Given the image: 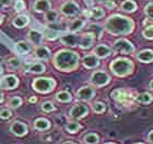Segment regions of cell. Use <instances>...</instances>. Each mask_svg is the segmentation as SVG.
<instances>
[{
  "label": "cell",
  "instance_id": "1",
  "mask_svg": "<svg viewBox=\"0 0 153 144\" xmlns=\"http://www.w3.org/2000/svg\"><path fill=\"white\" fill-rule=\"evenodd\" d=\"M104 29L111 35H128L134 31V23L128 16L114 14V16H109L108 19L105 21Z\"/></svg>",
  "mask_w": 153,
  "mask_h": 144
},
{
  "label": "cell",
  "instance_id": "18",
  "mask_svg": "<svg viewBox=\"0 0 153 144\" xmlns=\"http://www.w3.org/2000/svg\"><path fill=\"white\" fill-rule=\"evenodd\" d=\"M94 55L97 56L99 58H106L112 55V49L106 45H99L96 46L94 49Z\"/></svg>",
  "mask_w": 153,
  "mask_h": 144
},
{
  "label": "cell",
  "instance_id": "11",
  "mask_svg": "<svg viewBox=\"0 0 153 144\" xmlns=\"http://www.w3.org/2000/svg\"><path fill=\"white\" fill-rule=\"evenodd\" d=\"M84 16L88 19H94V20H101L105 16V11L101 8H91V9L84 11Z\"/></svg>",
  "mask_w": 153,
  "mask_h": 144
},
{
  "label": "cell",
  "instance_id": "31",
  "mask_svg": "<svg viewBox=\"0 0 153 144\" xmlns=\"http://www.w3.org/2000/svg\"><path fill=\"white\" fill-rule=\"evenodd\" d=\"M66 129H67L68 132L70 133H76V131H79L81 129V126L78 123V122H69L67 126H66Z\"/></svg>",
  "mask_w": 153,
  "mask_h": 144
},
{
  "label": "cell",
  "instance_id": "39",
  "mask_svg": "<svg viewBox=\"0 0 153 144\" xmlns=\"http://www.w3.org/2000/svg\"><path fill=\"white\" fill-rule=\"evenodd\" d=\"M42 109L46 112H51L55 109V106H54V104L51 102H45V103H43V105H42Z\"/></svg>",
  "mask_w": 153,
  "mask_h": 144
},
{
  "label": "cell",
  "instance_id": "35",
  "mask_svg": "<svg viewBox=\"0 0 153 144\" xmlns=\"http://www.w3.org/2000/svg\"><path fill=\"white\" fill-rule=\"evenodd\" d=\"M21 104H22V99L20 98V97H18V96H14V97H12V98L8 102V106H10V107H13V108H16V107L21 106Z\"/></svg>",
  "mask_w": 153,
  "mask_h": 144
},
{
  "label": "cell",
  "instance_id": "12",
  "mask_svg": "<svg viewBox=\"0 0 153 144\" xmlns=\"http://www.w3.org/2000/svg\"><path fill=\"white\" fill-rule=\"evenodd\" d=\"M78 98L82 99V100H90L92 99L95 95V91L90 86H83L78 91Z\"/></svg>",
  "mask_w": 153,
  "mask_h": 144
},
{
  "label": "cell",
  "instance_id": "3",
  "mask_svg": "<svg viewBox=\"0 0 153 144\" xmlns=\"http://www.w3.org/2000/svg\"><path fill=\"white\" fill-rule=\"evenodd\" d=\"M111 70L117 77H127V75L132 73V71H134V64L129 59L118 58L116 60L112 61Z\"/></svg>",
  "mask_w": 153,
  "mask_h": 144
},
{
  "label": "cell",
  "instance_id": "40",
  "mask_svg": "<svg viewBox=\"0 0 153 144\" xmlns=\"http://www.w3.org/2000/svg\"><path fill=\"white\" fill-rule=\"evenodd\" d=\"M14 9L18 12H21L25 9V3L23 0H16V3H14Z\"/></svg>",
  "mask_w": 153,
  "mask_h": 144
},
{
  "label": "cell",
  "instance_id": "7",
  "mask_svg": "<svg viewBox=\"0 0 153 144\" xmlns=\"http://www.w3.org/2000/svg\"><path fill=\"white\" fill-rule=\"evenodd\" d=\"M60 12L61 14H64L65 16L71 18V16H76L80 12V7L79 4L74 1H67L65 2L62 6L60 7Z\"/></svg>",
  "mask_w": 153,
  "mask_h": 144
},
{
  "label": "cell",
  "instance_id": "14",
  "mask_svg": "<svg viewBox=\"0 0 153 144\" xmlns=\"http://www.w3.org/2000/svg\"><path fill=\"white\" fill-rule=\"evenodd\" d=\"M93 42H94V34L93 33H85V34L81 35L79 46L82 49H88L93 45Z\"/></svg>",
  "mask_w": 153,
  "mask_h": 144
},
{
  "label": "cell",
  "instance_id": "8",
  "mask_svg": "<svg viewBox=\"0 0 153 144\" xmlns=\"http://www.w3.org/2000/svg\"><path fill=\"white\" fill-rule=\"evenodd\" d=\"M80 39H81V36L76 35V33H67V34H64V35L60 37V42L62 44L67 46H71V47H74V46H79L80 44Z\"/></svg>",
  "mask_w": 153,
  "mask_h": 144
},
{
  "label": "cell",
  "instance_id": "46",
  "mask_svg": "<svg viewBox=\"0 0 153 144\" xmlns=\"http://www.w3.org/2000/svg\"><path fill=\"white\" fill-rule=\"evenodd\" d=\"M2 100H3V93L0 91V103L2 102Z\"/></svg>",
  "mask_w": 153,
  "mask_h": 144
},
{
  "label": "cell",
  "instance_id": "16",
  "mask_svg": "<svg viewBox=\"0 0 153 144\" xmlns=\"http://www.w3.org/2000/svg\"><path fill=\"white\" fill-rule=\"evenodd\" d=\"M83 64L89 69H93L100 64V58L95 55H88L83 58Z\"/></svg>",
  "mask_w": 153,
  "mask_h": 144
},
{
  "label": "cell",
  "instance_id": "38",
  "mask_svg": "<svg viewBox=\"0 0 153 144\" xmlns=\"http://www.w3.org/2000/svg\"><path fill=\"white\" fill-rule=\"evenodd\" d=\"M144 12L150 20H153V2H149L144 8Z\"/></svg>",
  "mask_w": 153,
  "mask_h": 144
},
{
  "label": "cell",
  "instance_id": "29",
  "mask_svg": "<svg viewBox=\"0 0 153 144\" xmlns=\"http://www.w3.org/2000/svg\"><path fill=\"white\" fill-rule=\"evenodd\" d=\"M137 100L141 104H150L153 100V96L149 93H141L138 95Z\"/></svg>",
  "mask_w": 153,
  "mask_h": 144
},
{
  "label": "cell",
  "instance_id": "25",
  "mask_svg": "<svg viewBox=\"0 0 153 144\" xmlns=\"http://www.w3.org/2000/svg\"><path fill=\"white\" fill-rule=\"evenodd\" d=\"M16 50L21 55L29 54L31 51V45L26 42H19L16 44Z\"/></svg>",
  "mask_w": 153,
  "mask_h": 144
},
{
  "label": "cell",
  "instance_id": "9",
  "mask_svg": "<svg viewBox=\"0 0 153 144\" xmlns=\"http://www.w3.org/2000/svg\"><path fill=\"white\" fill-rule=\"evenodd\" d=\"M19 85V80L14 75H7L0 81V87L6 90H13Z\"/></svg>",
  "mask_w": 153,
  "mask_h": 144
},
{
  "label": "cell",
  "instance_id": "26",
  "mask_svg": "<svg viewBox=\"0 0 153 144\" xmlns=\"http://www.w3.org/2000/svg\"><path fill=\"white\" fill-rule=\"evenodd\" d=\"M34 127H35L37 130H47L49 127H51V123H49V121L48 120H46V119L44 118H41V119H37L35 121V123H34Z\"/></svg>",
  "mask_w": 153,
  "mask_h": 144
},
{
  "label": "cell",
  "instance_id": "6",
  "mask_svg": "<svg viewBox=\"0 0 153 144\" xmlns=\"http://www.w3.org/2000/svg\"><path fill=\"white\" fill-rule=\"evenodd\" d=\"M114 50L120 54L130 55L134 51V46L127 39L119 38L114 43Z\"/></svg>",
  "mask_w": 153,
  "mask_h": 144
},
{
  "label": "cell",
  "instance_id": "15",
  "mask_svg": "<svg viewBox=\"0 0 153 144\" xmlns=\"http://www.w3.org/2000/svg\"><path fill=\"white\" fill-rule=\"evenodd\" d=\"M10 130H11L12 133H14L16 135H19V137H22L25 133H27V127L23 122H20V121L13 122L12 125H11Z\"/></svg>",
  "mask_w": 153,
  "mask_h": 144
},
{
  "label": "cell",
  "instance_id": "50",
  "mask_svg": "<svg viewBox=\"0 0 153 144\" xmlns=\"http://www.w3.org/2000/svg\"><path fill=\"white\" fill-rule=\"evenodd\" d=\"M99 2H105V1H108V0H97Z\"/></svg>",
  "mask_w": 153,
  "mask_h": 144
},
{
  "label": "cell",
  "instance_id": "41",
  "mask_svg": "<svg viewBox=\"0 0 153 144\" xmlns=\"http://www.w3.org/2000/svg\"><path fill=\"white\" fill-rule=\"evenodd\" d=\"M12 116V112H11V110H9V109H2L1 112H0V117L3 119H8L10 118Z\"/></svg>",
  "mask_w": 153,
  "mask_h": 144
},
{
  "label": "cell",
  "instance_id": "32",
  "mask_svg": "<svg viewBox=\"0 0 153 144\" xmlns=\"http://www.w3.org/2000/svg\"><path fill=\"white\" fill-rule=\"evenodd\" d=\"M142 35L144 38L147 39H153V25H148L144 27L142 31Z\"/></svg>",
  "mask_w": 153,
  "mask_h": 144
},
{
  "label": "cell",
  "instance_id": "23",
  "mask_svg": "<svg viewBox=\"0 0 153 144\" xmlns=\"http://www.w3.org/2000/svg\"><path fill=\"white\" fill-rule=\"evenodd\" d=\"M30 23V19L27 16H18L12 20L13 26H16L18 29H23L25 27Z\"/></svg>",
  "mask_w": 153,
  "mask_h": 144
},
{
  "label": "cell",
  "instance_id": "51",
  "mask_svg": "<svg viewBox=\"0 0 153 144\" xmlns=\"http://www.w3.org/2000/svg\"><path fill=\"white\" fill-rule=\"evenodd\" d=\"M2 72V68H1V66H0V73Z\"/></svg>",
  "mask_w": 153,
  "mask_h": 144
},
{
  "label": "cell",
  "instance_id": "45",
  "mask_svg": "<svg viewBox=\"0 0 153 144\" xmlns=\"http://www.w3.org/2000/svg\"><path fill=\"white\" fill-rule=\"evenodd\" d=\"M149 140H150L151 142H153V131H151L150 134H149Z\"/></svg>",
  "mask_w": 153,
  "mask_h": 144
},
{
  "label": "cell",
  "instance_id": "49",
  "mask_svg": "<svg viewBox=\"0 0 153 144\" xmlns=\"http://www.w3.org/2000/svg\"><path fill=\"white\" fill-rule=\"evenodd\" d=\"M64 144H76V143H74V142H65Z\"/></svg>",
  "mask_w": 153,
  "mask_h": 144
},
{
  "label": "cell",
  "instance_id": "4",
  "mask_svg": "<svg viewBox=\"0 0 153 144\" xmlns=\"http://www.w3.org/2000/svg\"><path fill=\"white\" fill-rule=\"evenodd\" d=\"M56 82L53 79L49 78H39V79H35L33 82V87L34 90L39 92V93H48L51 91L54 90Z\"/></svg>",
  "mask_w": 153,
  "mask_h": 144
},
{
  "label": "cell",
  "instance_id": "27",
  "mask_svg": "<svg viewBox=\"0 0 153 144\" xmlns=\"http://www.w3.org/2000/svg\"><path fill=\"white\" fill-rule=\"evenodd\" d=\"M29 71L31 73H43L45 71V66L41 62H36L30 66Z\"/></svg>",
  "mask_w": 153,
  "mask_h": 144
},
{
  "label": "cell",
  "instance_id": "2",
  "mask_svg": "<svg viewBox=\"0 0 153 144\" xmlns=\"http://www.w3.org/2000/svg\"><path fill=\"white\" fill-rule=\"evenodd\" d=\"M79 55L71 50H60L55 55L54 64L60 71H72L79 64Z\"/></svg>",
  "mask_w": 153,
  "mask_h": 144
},
{
  "label": "cell",
  "instance_id": "48",
  "mask_svg": "<svg viewBox=\"0 0 153 144\" xmlns=\"http://www.w3.org/2000/svg\"><path fill=\"white\" fill-rule=\"evenodd\" d=\"M150 89H151V90H153V80L150 82Z\"/></svg>",
  "mask_w": 153,
  "mask_h": 144
},
{
  "label": "cell",
  "instance_id": "28",
  "mask_svg": "<svg viewBox=\"0 0 153 144\" xmlns=\"http://www.w3.org/2000/svg\"><path fill=\"white\" fill-rule=\"evenodd\" d=\"M45 20L47 21L48 23H54L57 21L58 19V12L57 11H55V10H49L47 12H45Z\"/></svg>",
  "mask_w": 153,
  "mask_h": 144
},
{
  "label": "cell",
  "instance_id": "53",
  "mask_svg": "<svg viewBox=\"0 0 153 144\" xmlns=\"http://www.w3.org/2000/svg\"><path fill=\"white\" fill-rule=\"evenodd\" d=\"M138 144H141V143H138Z\"/></svg>",
  "mask_w": 153,
  "mask_h": 144
},
{
  "label": "cell",
  "instance_id": "43",
  "mask_svg": "<svg viewBox=\"0 0 153 144\" xmlns=\"http://www.w3.org/2000/svg\"><path fill=\"white\" fill-rule=\"evenodd\" d=\"M57 36H58L57 32H53V33H49V34H47V38L48 39H55Z\"/></svg>",
  "mask_w": 153,
  "mask_h": 144
},
{
  "label": "cell",
  "instance_id": "37",
  "mask_svg": "<svg viewBox=\"0 0 153 144\" xmlns=\"http://www.w3.org/2000/svg\"><path fill=\"white\" fill-rule=\"evenodd\" d=\"M8 67H10L11 69H18L20 68L21 66V62H20L19 59H16V58H11L10 60H8Z\"/></svg>",
  "mask_w": 153,
  "mask_h": 144
},
{
  "label": "cell",
  "instance_id": "24",
  "mask_svg": "<svg viewBox=\"0 0 153 144\" xmlns=\"http://www.w3.org/2000/svg\"><path fill=\"white\" fill-rule=\"evenodd\" d=\"M121 10H124L126 12H134L137 9V4L134 0H125L120 4Z\"/></svg>",
  "mask_w": 153,
  "mask_h": 144
},
{
  "label": "cell",
  "instance_id": "22",
  "mask_svg": "<svg viewBox=\"0 0 153 144\" xmlns=\"http://www.w3.org/2000/svg\"><path fill=\"white\" fill-rule=\"evenodd\" d=\"M84 24H85L84 20L74 19L72 21L69 22V24H68V30H69L71 33H76V32H78V31H80V30L82 29L83 26H84Z\"/></svg>",
  "mask_w": 153,
  "mask_h": 144
},
{
  "label": "cell",
  "instance_id": "19",
  "mask_svg": "<svg viewBox=\"0 0 153 144\" xmlns=\"http://www.w3.org/2000/svg\"><path fill=\"white\" fill-rule=\"evenodd\" d=\"M43 38H44L43 34L41 32L36 31V30H31L29 32V39L31 41L33 45L39 46L42 44V42H43Z\"/></svg>",
  "mask_w": 153,
  "mask_h": 144
},
{
  "label": "cell",
  "instance_id": "20",
  "mask_svg": "<svg viewBox=\"0 0 153 144\" xmlns=\"http://www.w3.org/2000/svg\"><path fill=\"white\" fill-rule=\"evenodd\" d=\"M34 54H35V57L37 59H41V60H48L51 57V51L45 46H38L35 49Z\"/></svg>",
  "mask_w": 153,
  "mask_h": 144
},
{
  "label": "cell",
  "instance_id": "21",
  "mask_svg": "<svg viewBox=\"0 0 153 144\" xmlns=\"http://www.w3.org/2000/svg\"><path fill=\"white\" fill-rule=\"evenodd\" d=\"M137 59L140 62H144V64H149L151 61H153V51L150 49H146V50H141L139 54L137 55Z\"/></svg>",
  "mask_w": 153,
  "mask_h": 144
},
{
  "label": "cell",
  "instance_id": "10",
  "mask_svg": "<svg viewBox=\"0 0 153 144\" xmlns=\"http://www.w3.org/2000/svg\"><path fill=\"white\" fill-rule=\"evenodd\" d=\"M88 112H89V108L85 105L78 104V105L74 106L72 109L70 110V116L74 119H80L88 115Z\"/></svg>",
  "mask_w": 153,
  "mask_h": 144
},
{
  "label": "cell",
  "instance_id": "34",
  "mask_svg": "<svg viewBox=\"0 0 153 144\" xmlns=\"http://www.w3.org/2000/svg\"><path fill=\"white\" fill-rule=\"evenodd\" d=\"M90 30H91V31H93L92 33L94 34V36H96V37H97V38H100V37L102 36L103 29L100 25H97V24H91V25H90Z\"/></svg>",
  "mask_w": 153,
  "mask_h": 144
},
{
  "label": "cell",
  "instance_id": "47",
  "mask_svg": "<svg viewBox=\"0 0 153 144\" xmlns=\"http://www.w3.org/2000/svg\"><path fill=\"white\" fill-rule=\"evenodd\" d=\"M2 19H3V16H2V14H1V13H0V24H1V23H2Z\"/></svg>",
  "mask_w": 153,
  "mask_h": 144
},
{
  "label": "cell",
  "instance_id": "17",
  "mask_svg": "<svg viewBox=\"0 0 153 144\" xmlns=\"http://www.w3.org/2000/svg\"><path fill=\"white\" fill-rule=\"evenodd\" d=\"M112 97L115 100H117V102H119V103H123V104L128 103L129 102V98H130L129 94L124 90H115L112 93Z\"/></svg>",
  "mask_w": 153,
  "mask_h": 144
},
{
  "label": "cell",
  "instance_id": "13",
  "mask_svg": "<svg viewBox=\"0 0 153 144\" xmlns=\"http://www.w3.org/2000/svg\"><path fill=\"white\" fill-rule=\"evenodd\" d=\"M51 4L48 0H36L34 4H33V10L38 13L47 12V11L51 10Z\"/></svg>",
  "mask_w": 153,
  "mask_h": 144
},
{
  "label": "cell",
  "instance_id": "42",
  "mask_svg": "<svg viewBox=\"0 0 153 144\" xmlns=\"http://www.w3.org/2000/svg\"><path fill=\"white\" fill-rule=\"evenodd\" d=\"M104 4H105L107 8H109V9H113V8H115L116 7V4H115L114 1H112V0H108V1H105L104 2Z\"/></svg>",
  "mask_w": 153,
  "mask_h": 144
},
{
  "label": "cell",
  "instance_id": "33",
  "mask_svg": "<svg viewBox=\"0 0 153 144\" xmlns=\"http://www.w3.org/2000/svg\"><path fill=\"white\" fill-rule=\"evenodd\" d=\"M84 141L86 144H95L99 142V137L95 133H90L84 137Z\"/></svg>",
  "mask_w": 153,
  "mask_h": 144
},
{
  "label": "cell",
  "instance_id": "44",
  "mask_svg": "<svg viewBox=\"0 0 153 144\" xmlns=\"http://www.w3.org/2000/svg\"><path fill=\"white\" fill-rule=\"evenodd\" d=\"M29 100H30V103H36V97H35V96H32Z\"/></svg>",
  "mask_w": 153,
  "mask_h": 144
},
{
  "label": "cell",
  "instance_id": "52",
  "mask_svg": "<svg viewBox=\"0 0 153 144\" xmlns=\"http://www.w3.org/2000/svg\"><path fill=\"white\" fill-rule=\"evenodd\" d=\"M107 144H113V143H107Z\"/></svg>",
  "mask_w": 153,
  "mask_h": 144
},
{
  "label": "cell",
  "instance_id": "30",
  "mask_svg": "<svg viewBox=\"0 0 153 144\" xmlns=\"http://www.w3.org/2000/svg\"><path fill=\"white\" fill-rule=\"evenodd\" d=\"M56 98H57V100H59V102H61V103H68L71 100V94L68 93V92L62 91V92L57 93Z\"/></svg>",
  "mask_w": 153,
  "mask_h": 144
},
{
  "label": "cell",
  "instance_id": "5",
  "mask_svg": "<svg viewBox=\"0 0 153 144\" xmlns=\"http://www.w3.org/2000/svg\"><path fill=\"white\" fill-rule=\"evenodd\" d=\"M91 83L93 85H95L97 87H101V86H105L106 84L109 83V81H111V77H109L108 74L104 72V71H95V72H93V74L91 75Z\"/></svg>",
  "mask_w": 153,
  "mask_h": 144
},
{
  "label": "cell",
  "instance_id": "36",
  "mask_svg": "<svg viewBox=\"0 0 153 144\" xmlns=\"http://www.w3.org/2000/svg\"><path fill=\"white\" fill-rule=\"evenodd\" d=\"M93 112L96 114H102L105 112V105L101 102H96L93 104Z\"/></svg>",
  "mask_w": 153,
  "mask_h": 144
}]
</instances>
